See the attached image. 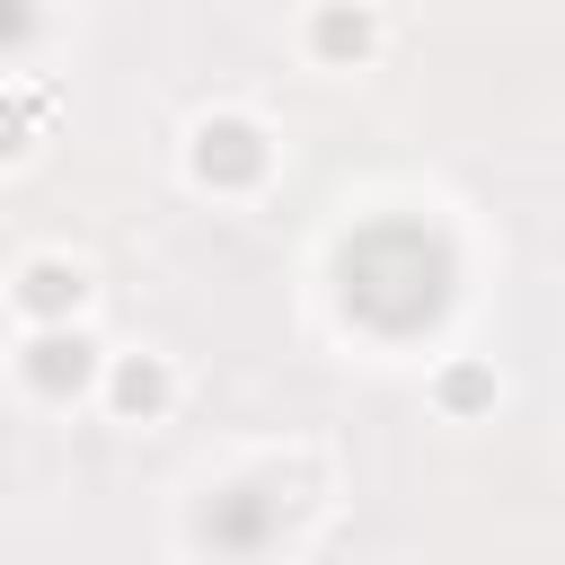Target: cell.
Masks as SVG:
<instances>
[{
    "mask_svg": "<svg viewBox=\"0 0 565 565\" xmlns=\"http://www.w3.org/2000/svg\"><path fill=\"white\" fill-rule=\"evenodd\" d=\"M159 397H168V371H159V362H124V371H115V406H124V415H150Z\"/></svg>",
    "mask_w": 565,
    "mask_h": 565,
    "instance_id": "cell-5",
    "label": "cell"
},
{
    "mask_svg": "<svg viewBox=\"0 0 565 565\" xmlns=\"http://www.w3.org/2000/svg\"><path fill=\"white\" fill-rule=\"evenodd\" d=\"M71 300H79V274L71 265H53V256L26 265V309H71Z\"/></svg>",
    "mask_w": 565,
    "mask_h": 565,
    "instance_id": "cell-6",
    "label": "cell"
},
{
    "mask_svg": "<svg viewBox=\"0 0 565 565\" xmlns=\"http://www.w3.org/2000/svg\"><path fill=\"white\" fill-rule=\"evenodd\" d=\"M0 150H18V124H9V106H0Z\"/></svg>",
    "mask_w": 565,
    "mask_h": 565,
    "instance_id": "cell-7",
    "label": "cell"
},
{
    "mask_svg": "<svg viewBox=\"0 0 565 565\" xmlns=\"http://www.w3.org/2000/svg\"><path fill=\"white\" fill-rule=\"evenodd\" d=\"M194 168L238 185V177H256V168H265V141H256L247 124H230V115H221V124H203V141H194Z\"/></svg>",
    "mask_w": 565,
    "mask_h": 565,
    "instance_id": "cell-3",
    "label": "cell"
},
{
    "mask_svg": "<svg viewBox=\"0 0 565 565\" xmlns=\"http://www.w3.org/2000/svg\"><path fill=\"white\" fill-rule=\"evenodd\" d=\"M26 380H35L44 397H71V388L88 380V335H35V344H26Z\"/></svg>",
    "mask_w": 565,
    "mask_h": 565,
    "instance_id": "cell-4",
    "label": "cell"
},
{
    "mask_svg": "<svg viewBox=\"0 0 565 565\" xmlns=\"http://www.w3.org/2000/svg\"><path fill=\"white\" fill-rule=\"evenodd\" d=\"M274 521H282V494H265V486H221L212 503H203V539L212 547H230V556H247V547H265L274 539Z\"/></svg>",
    "mask_w": 565,
    "mask_h": 565,
    "instance_id": "cell-2",
    "label": "cell"
},
{
    "mask_svg": "<svg viewBox=\"0 0 565 565\" xmlns=\"http://www.w3.org/2000/svg\"><path fill=\"white\" fill-rule=\"evenodd\" d=\"M441 300H450V247L424 221H371L344 247V309L371 318L380 335L441 318Z\"/></svg>",
    "mask_w": 565,
    "mask_h": 565,
    "instance_id": "cell-1",
    "label": "cell"
}]
</instances>
